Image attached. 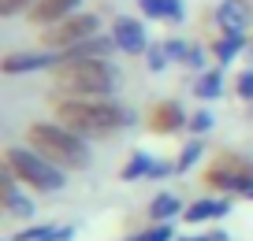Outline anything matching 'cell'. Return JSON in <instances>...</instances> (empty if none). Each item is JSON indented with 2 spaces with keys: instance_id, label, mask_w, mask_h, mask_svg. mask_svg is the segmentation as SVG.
<instances>
[{
  "instance_id": "cb8c5ba5",
  "label": "cell",
  "mask_w": 253,
  "mask_h": 241,
  "mask_svg": "<svg viewBox=\"0 0 253 241\" xmlns=\"http://www.w3.org/2000/svg\"><path fill=\"white\" fill-rule=\"evenodd\" d=\"M130 241H175V230H171V223H149L142 234H134Z\"/></svg>"
},
{
  "instance_id": "d6986e66",
  "label": "cell",
  "mask_w": 253,
  "mask_h": 241,
  "mask_svg": "<svg viewBox=\"0 0 253 241\" xmlns=\"http://www.w3.org/2000/svg\"><path fill=\"white\" fill-rule=\"evenodd\" d=\"M149 164H153V156L142 152V148H134V152L126 156V164L119 167V178H123V182H142V178H149Z\"/></svg>"
},
{
  "instance_id": "6da1fadb",
  "label": "cell",
  "mask_w": 253,
  "mask_h": 241,
  "mask_svg": "<svg viewBox=\"0 0 253 241\" xmlns=\"http://www.w3.org/2000/svg\"><path fill=\"white\" fill-rule=\"evenodd\" d=\"M48 119L82 138H112L116 130L134 123L130 108L112 97H60L52 89H48Z\"/></svg>"
},
{
  "instance_id": "30bf717a",
  "label": "cell",
  "mask_w": 253,
  "mask_h": 241,
  "mask_svg": "<svg viewBox=\"0 0 253 241\" xmlns=\"http://www.w3.org/2000/svg\"><path fill=\"white\" fill-rule=\"evenodd\" d=\"M212 26L220 34H250L253 26V0H220L212 8Z\"/></svg>"
},
{
  "instance_id": "5b68a950",
  "label": "cell",
  "mask_w": 253,
  "mask_h": 241,
  "mask_svg": "<svg viewBox=\"0 0 253 241\" xmlns=\"http://www.w3.org/2000/svg\"><path fill=\"white\" fill-rule=\"evenodd\" d=\"M201 186L220 197H246L253 189V160L231 148H220L201 171Z\"/></svg>"
},
{
  "instance_id": "277c9868",
  "label": "cell",
  "mask_w": 253,
  "mask_h": 241,
  "mask_svg": "<svg viewBox=\"0 0 253 241\" xmlns=\"http://www.w3.org/2000/svg\"><path fill=\"white\" fill-rule=\"evenodd\" d=\"M0 164H8L15 171V178L23 182V189H30V193L52 197L60 189H67V171L56 167L52 160H45L41 152H34L30 145H8Z\"/></svg>"
},
{
  "instance_id": "ffe728a7",
  "label": "cell",
  "mask_w": 253,
  "mask_h": 241,
  "mask_svg": "<svg viewBox=\"0 0 253 241\" xmlns=\"http://www.w3.org/2000/svg\"><path fill=\"white\" fill-rule=\"evenodd\" d=\"M52 230H56V223H23L11 234V241H48Z\"/></svg>"
},
{
  "instance_id": "4fadbf2b",
  "label": "cell",
  "mask_w": 253,
  "mask_h": 241,
  "mask_svg": "<svg viewBox=\"0 0 253 241\" xmlns=\"http://www.w3.org/2000/svg\"><path fill=\"white\" fill-rule=\"evenodd\" d=\"M250 45H253L250 34H216V37L209 41V52H212L216 67H231L238 56L250 52Z\"/></svg>"
},
{
  "instance_id": "f1b7e54d",
  "label": "cell",
  "mask_w": 253,
  "mask_h": 241,
  "mask_svg": "<svg viewBox=\"0 0 253 241\" xmlns=\"http://www.w3.org/2000/svg\"><path fill=\"white\" fill-rule=\"evenodd\" d=\"M175 241H227V230H205V234H190V238H175Z\"/></svg>"
},
{
  "instance_id": "7c38bea8",
  "label": "cell",
  "mask_w": 253,
  "mask_h": 241,
  "mask_svg": "<svg viewBox=\"0 0 253 241\" xmlns=\"http://www.w3.org/2000/svg\"><path fill=\"white\" fill-rule=\"evenodd\" d=\"M79 8H82V0H34V8L26 11V23L38 26V30H45V26L75 15Z\"/></svg>"
},
{
  "instance_id": "e0dca14e",
  "label": "cell",
  "mask_w": 253,
  "mask_h": 241,
  "mask_svg": "<svg viewBox=\"0 0 253 241\" xmlns=\"http://www.w3.org/2000/svg\"><path fill=\"white\" fill-rule=\"evenodd\" d=\"M0 211L8 219H15V223H30L34 219V197H30V189H19V193H11L8 201H0Z\"/></svg>"
},
{
  "instance_id": "8992f818",
  "label": "cell",
  "mask_w": 253,
  "mask_h": 241,
  "mask_svg": "<svg viewBox=\"0 0 253 241\" xmlns=\"http://www.w3.org/2000/svg\"><path fill=\"white\" fill-rule=\"evenodd\" d=\"M101 34V15L97 11H75V15L60 19V23L45 26L38 34V45L41 48H52V52H63V48L79 45V41H89Z\"/></svg>"
},
{
  "instance_id": "484cf974",
  "label": "cell",
  "mask_w": 253,
  "mask_h": 241,
  "mask_svg": "<svg viewBox=\"0 0 253 241\" xmlns=\"http://www.w3.org/2000/svg\"><path fill=\"white\" fill-rule=\"evenodd\" d=\"M190 45H194V41H186V37H164V48H168V56H171V63H179V67H182V60H186Z\"/></svg>"
},
{
  "instance_id": "4dcf8cb0",
  "label": "cell",
  "mask_w": 253,
  "mask_h": 241,
  "mask_svg": "<svg viewBox=\"0 0 253 241\" xmlns=\"http://www.w3.org/2000/svg\"><path fill=\"white\" fill-rule=\"evenodd\" d=\"M246 201H253V189H250V193H246Z\"/></svg>"
},
{
  "instance_id": "44dd1931",
  "label": "cell",
  "mask_w": 253,
  "mask_h": 241,
  "mask_svg": "<svg viewBox=\"0 0 253 241\" xmlns=\"http://www.w3.org/2000/svg\"><path fill=\"white\" fill-rule=\"evenodd\" d=\"M216 126V115L209 108H198L194 115H190V123H186V130H190V138H205L209 130Z\"/></svg>"
},
{
  "instance_id": "603a6c76",
  "label": "cell",
  "mask_w": 253,
  "mask_h": 241,
  "mask_svg": "<svg viewBox=\"0 0 253 241\" xmlns=\"http://www.w3.org/2000/svg\"><path fill=\"white\" fill-rule=\"evenodd\" d=\"M209 45H201V41H194V45H190V52H186V60H182V67H190V70H209Z\"/></svg>"
},
{
  "instance_id": "8fae6325",
  "label": "cell",
  "mask_w": 253,
  "mask_h": 241,
  "mask_svg": "<svg viewBox=\"0 0 253 241\" xmlns=\"http://www.w3.org/2000/svg\"><path fill=\"white\" fill-rule=\"evenodd\" d=\"M227 211H231V197L205 193V197H198L194 204H186V211H182V223H190V226L220 223V219H227Z\"/></svg>"
},
{
  "instance_id": "83f0119b",
  "label": "cell",
  "mask_w": 253,
  "mask_h": 241,
  "mask_svg": "<svg viewBox=\"0 0 253 241\" xmlns=\"http://www.w3.org/2000/svg\"><path fill=\"white\" fill-rule=\"evenodd\" d=\"M175 174V160H160V156H153V164H149V178L160 182V178H171Z\"/></svg>"
},
{
  "instance_id": "52a82bcc",
  "label": "cell",
  "mask_w": 253,
  "mask_h": 241,
  "mask_svg": "<svg viewBox=\"0 0 253 241\" xmlns=\"http://www.w3.org/2000/svg\"><path fill=\"white\" fill-rule=\"evenodd\" d=\"M56 63H60V52H52V48H11V52H4V60H0V74L8 78H19V74H34V70H52Z\"/></svg>"
},
{
  "instance_id": "d4e9b609",
  "label": "cell",
  "mask_w": 253,
  "mask_h": 241,
  "mask_svg": "<svg viewBox=\"0 0 253 241\" xmlns=\"http://www.w3.org/2000/svg\"><path fill=\"white\" fill-rule=\"evenodd\" d=\"M235 97L238 101H253V67H242L235 74Z\"/></svg>"
},
{
  "instance_id": "3957f363",
  "label": "cell",
  "mask_w": 253,
  "mask_h": 241,
  "mask_svg": "<svg viewBox=\"0 0 253 241\" xmlns=\"http://www.w3.org/2000/svg\"><path fill=\"white\" fill-rule=\"evenodd\" d=\"M48 82L60 97H112L119 89V70L112 60H63L48 70Z\"/></svg>"
},
{
  "instance_id": "ba28073f",
  "label": "cell",
  "mask_w": 253,
  "mask_h": 241,
  "mask_svg": "<svg viewBox=\"0 0 253 241\" xmlns=\"http://www.w3.org/2000/svg\"><path fill=\"white\" fill-rule=\"evenodd\" d=\"M186 123H190L186 108H182L179 101H171V97L153 101L149 108H145V130L157 134V138H171V134L186 130Z\"/></svg>"
},
{
  "instance_id": "5bb4252c",
  "label": "cell",
  "mask_w": 253,
  "mask_h": 241,
  "mask_svg": "<svg viewBox=\"0 0 253 241\" xmlns=\"http://www.w3.org/2000/svg\"><path fill=\"white\" fill-rule=\"evenodd\" d=\"M138 11L149 23H182L186 19V4L182 0H138Z\"/></svg>"
},
{
  "instance_id": "2e32d148",
  "label": "cell",
  "mask_w": 253,
  "mask_h": 241,
  "mask_svg": "<svg viewBox=\"0 0 253 241\" xmlns=\"http://www.w3.org/2000/svg\"><path fill=\"white\" fill-rule=\"evenodd\" d=\"M182 201L171 193V189H160L157 197L149 201V223H171V219H179L182 215Z\"/></svg>"
},
{
  "instance_id": "f546056e",
  "label": "cell",
  "mask_w": 253,
  "mask_h": 241,
  "mask_svg": "<svg viewBox=\"0 0 253 241\" xmlns=\"http://www.w3.org/2000/svg\"><path fill=\"white\" fill-rule=\"evenodd\" d=\"M71 238H75V226H71V223H67V226L56 223V230L48 234V241H71Z\"/></svg>"
},
{
  "instance_id": "9c48e42d",
  "label": "cell",
  "mask_w": 253,
  "mask_h": 241,
  "mask_svg": "<svg viewBox=\"0 0 253 241\" xmlns=\"http://www.w3.org/2000/svg\"><path fill=\"white\" fill-rule=\"evenodd\" d=\"M112 41H116V48L123 56H145L149 52V30H145V23L142 19H134V15H116L112 19Z\"/></svg>"
},
{
  "instance_id": "ac0fdd59",
  "label": "cell",
  "mask_w": 253,
  "mask_h": 241,
  "mask_svg": "<svg viewBox=\"0 0 253 241\" xmlns=\"http://www.w3.org/2000/svg\"><path fill=\"white\" fill-rule=\"evenodd\" d=\"M205 160V141L201 138H190L186 145L179 148V156H175V174H186V171H194V167Z\"/></svg>"
},
{
  "instance_id": "4316f807",
  "label": "cell",
  "mask_w": 253,
  "mask_h": 241,
  "mask_svg": "<svg viewBox=\"0 0 253 241\" xmlns=\"http://www.w3.org/2000/svg\"><path fill=\"white\" fill-rule=\"evenodd\" d=\"M34 8V0H0V19H15V15H26Z\"/></svg>"
},
{
  "instance_id": "9a60e30c",
  "label": "cell",
  "mask_w": 253,
  "mask_h": 241,
  "mask_svg": "<svg viewBox=\"0 0 253 241\" xmlns=\"http://www.w3.org/2000/svg\"><path fill=\"white\" fill-rule=\"evenodd\" d=\"M223 89H227V82H223V67H209V70H201V74L194 78V97L205 101V104L220 101Z\"/></svg>"
},
{
  "instance_id": "7402d4cb",
  "label": "cell",
  "mask_w": 253,
  "mask_h": 241,
  "mask_svg": "<svg viewBox=\"0 0 253 241\" xmlns=\"http://www.w3.org/2000/svg\"><path fill=\"white\" fill-rule=\"evenodd\" d=\"M168 63H171V56H168L164 41H153V45H149V52H145V67H149L153 74H164V70H168Z\"/></svg>"
},
{
  "instance_id": "7a4b0ae2",
  "label": "cell",
  "mask_w": 253,
  "mask_h": 241,
  "mask_svg": "<svg viewBox=\"0 0 253 241\" xmlns=\"http://www.w3.org/2000/svg\"><path fill=\"white\" fill-rule=\"evenodd\" d=\"M23 145H30L34 152H41L45 160H52V164L63 167L67 174L89 171V164H93L89 141L82 138V134L60 126L56 119H34V123L23 130Z\"/></svg>"
}]
</instances>
